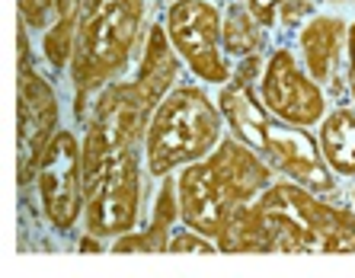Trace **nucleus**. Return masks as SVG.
Listing matches in <instances>:
<instances>
[{
	"label": "nucleus",
	"mask_w": 355,
	"mask_h": 278,
	"mask_svg": "<svg viewBox=\"0 0 355 278\" xmlns=\"http://www.w3.org/2000/svg\"><path fill=\"white\" fill-rule=\"evenodd\" d=\"M148 19V0H83L80 29L71 58V83L77 90V115H87L83 99L122 77Z\"/></svg>",
	"instance_id": "nucleus-5"
},
{
	"label": "nucleus",
	"mask_w": 355,
	"mask_h": 278,
	"mask_svg": "<svg viewBox=\"0 0 355 278\" xmlns=\"http://www.w3.org/2000/svg\"><path fill=\"white\" fill-rule=\"evenodd\" d=\"M42 214L51 230L71 234L83 221V141L58 128L35 170Z\"/></svg>",
	"instance_id": "nucleus-9"
},
{
	"label": "nucleus",
	"mask_w": 355,
	"mask_h": 278,
	"mask_svg": "<svg viewBox=\"0 0 355 278\" xmlns=\"http://www.w3.org/2000/svg\"><path fill=\"white\" fill-rule=\"evenodd\" d=\"M180 77V55L170 45L164 23L150 26L144 35L138 71L132 80H112L96 93V103L90 109L87 122H96L125 144H144V131L160 99L176 87Z\"/></svg>",
	"instance_id": "nucleus-7"
},
{
	"label": "nucleus",
	"mask_w": 355,
	"mask_h": 278,
	"mask_svg": "<svg viewBox=\"0 0 355 278\" xmlns=\"http://www.w3.org/2000/svg\"><path fill=\"white\" fill-rule=\"evenodd\" d=\"M257 93L275 119H282L285 125H295V128H317L323 115L330 112L327 90L307 74L301 58L288 45H279L266 58Z\"/></svg>",
	"instance_id": "nucleus-10"
},
{
	"label": "nucleus",
	"mask_w": 355,
	"mask_h": 278,
	"mask_svg": "<svg viewBox=\"0 0 355 278\" xmlns=\"http://www.w3.org/2000/svg\"><path fill=\"white\" fill-rule=\"evenodd\" d=\"M141 154L138 144L112 138L103 125L83 131V234L116 240L138 227Z\"/></svg>",
	"instance_id": "nucleus-4"
},
{
	"label": "nucleus",
	"mask_w": 355,
	"mask_h": 278,
	"mask_svg": "<svg viewBox=\"0 0 355 278\" xmlns=\"http://www.w3.org/2000/svg\"><path fill=\"white\" fill-rule=\"evenodd\" d=\"M327 3H339V7H349V3H355V0H327Z\"/></svg>",
	"instance_id": "nucleus-21"
},
{
	"label": "nucleus",
	"mask_w": 355,
	"mask_h": 278,
	"mask_svg": "<svg viewBox=\"0 0 355 278\" xmlns=\"http://www.w3.org/2000/svg\"><path fill=\"white\" fill-rule=\"evenodd\" d=\"M58 93L33 67L29 39L19 29V186L35 182L39 160L58 134Z\"/></svg>",
	"instance_id": "nucleus-11"
},
{
	"label": "nucleus",
	"mask_w": 355,
	"mask_h": 278,
	"mask_svg": "<svg viewBox=\"0 0 355 278\" xmlns=\"http://www.w3.org/2000/svg\"><path fill=\"white\" fill-rule=\"evenodd\" d=\"M80 10L83 0H55V23L49 26V33L42 39V55H45L51 71L71 67L77 29H80Z\"/></svg>",
	"instance_id": "nucleus-15"
},
{
	"label": "nucleus",
	"mask_w": 355,
	"mask_h": 278,
	"mask_svg": "<svg viewBox=\"0 0 355 278\" xmlns=\"http://www.w3.org/2000/svg\"><path fill=\"white\" fill-rule=\"evenodd\" d=\"M221 42L224 51L231 58H250L259 55L266 45V29L253 13H250L247 0H231L224 7L221 17Z\"/></svg>",
	"instance_id": "nucleus-16"
},
{
	"label": "nucleus",
	"mask_w": 355,
	"mask_h": 278,
	"mask_svg": "<svg viewBox=\"0 0 355 278\" xmlns=\"http://www.w3.org/2000/svg\"><path fill=\"white\" fill-rule=\"evenodd\" d=\"M19 17L29 33H39L49 26V17H55V0H19Z\"/></svg>",
	"instance_id": "nucleus-19"
},
{
	"label": "nucleus",
	"mask_w": 355,
	"mask_h": 278,
	"mask_svg": "<svg viewBox=\"0 0 355 278\" xmlns=\"http://www.w3.org/2000/svg\"><path fill=\"white\" fill-rule=\"evenodd\" d=\"M224 115L202 83H176L160 99L144 131V164L154 180L173 176L218 148L224 138Z\"/></svg>",
	"instance_id": "nucleus-6"
},
{
	"label": "nucleus",
	"mask_w": 355,
	"mask_h": 278,
	"mask_svg": "<svg viewBox=\"0 0 355 278\" xmlns=\"http://www.w3.org/2000/svg\"><path fill=\"white\" fill-rule=\"evenodd\" d=\"M221 17L224 10L215 0H173L164 13L170 45L189 67V74L208 87H224L234 80L231 55L221 42Z\"/></svg>",
	"instance_id": "nucleus-8"
},
{
	"label": "nucleus",
	"mask_w": 355,
	"mask_h": 278,
	"mask_svg": "<svg viewBox=\"0 0 355 278\" xmlns=\"http://www.w3.org/2000/svg\"><path fill=\"white\" fill-rule=\"evenodd\" d=\"M247 7L266 33H295L314 17V0H247Z\"/></svg>",
	"instance_id": "nucleus-17"
},
{
	"label": "nucleus",
	"mask_w": 355,
	"mask_h": 278,
	"mask_svg": "<svg viewBox=\"0 0 355 278\" xmlns=\"http://www.w3.org/2000/svg\"><path fill=\"white\" fill-rule=\"evenodd\" d=\"M218 106L234 138L250 144L275 173L320 196L336 192V173L327 166L311 128H295L275 119L263 106L257 87L240 80L224 83L218 90Z\"/></svg>",
	"instance_id": "nucleus-3"
},
{
	"label": "nucleus",
	"mask_w": 355,
	"mask_h": 278,
	"mask_svg": "<svg viewBox=\"0 0 355 278\" xmlns=\"http://www.w3.org/2000/svg\"><path fill=\"white\" fill-rule=\"evenodd\" d=\"M352 211H355V186H352Z\"/></svg>",
	"instance_id": "nucleus-22"
},
{
	"label": "nucleus",
	"mask_w": 355,
	"mask_h": 278,
	"mask_svg": "<svg viewBox=\"0 0 355 278\" xmlns=\"http://www.w3.org/2000/svg\"><path fill=\"white\" fill-rule=\"evenodd\" d=\"M346 93L349 103H355V19L349 23V35H346Z\"/></svg>",
	"instance_id": "nucleus-20"
},
{
	"label": "nucleus",
	"mask_w": 355,
	"mask_h": 278,
	"mask_svg": "<svg viewBox=\"0 0 355 278\" xmlns=\"http://www.w3.org/2000/svg\"><path fill=\"white\" fill-rule=\"evenodd\" d=\"M164 3H173V0H164Z\"/></svg>",
	"instance_id": "nucleus-23"
},
{
	"label": "nucleus",
	"mask_w": 355,
	"mask_h": 278,
	"mask_svg": "<svg viewBox=\"0 0 355 278\" xmlns=\"http://www.w3.org/2000/svg\"><path fill=\"white\" fill-rule=\"evenodd\" d=\"M176 218H180V198H176V180L164 176V186L157 192V202H154V211H150V221L144 227H135L122 237H116L109 243L112 253H166L170 246V234L176 227Z\"/></svg>",
	"instance_id": "nucleus-13"
},
{
	"label": "nucleus",
	"mask_w": 355,
	"mask_h": 278,
	"mask_svg": "<svg viewBox=\"0 0 355 278\" xmlns=\"http://www.w3.org/2000/svg\"><path fill=\"white\" fill-rule=\"evenodd\" d=\"M275 176L279 173L250 144L224 134L211 154L176 170L180 224L215 240L243 205L257 202L272 186Z\"/></svg>",
	"instance_id": "nucleus-2"
},
{
	"label": "nucleus",
	"mask_w": 355,
	"mask_h": 278,
	"mask_svg": "<svg viewBox=\"0 0 355 278\" xmlns=\"http://www.w3.org/2000/svg\"><path fill=\"white\" fill-rule=\"evenodd\" d=\"M317 144L339 180H355V103H339L317 125Z\"/></svg>",
	"instance_id": "nucleus-14"
},
{
	"label": "nucleus",
	"mask_w": 355,
	"mask_h": 278,
	"mask_svg": "<svg viewBox=\"0 0 355 278\" xmlns=\"http://www.w3.org/2000/svg\"><path fill=\"white\" fill-rule=\"evenodd\" d=\"M166 253H218V243L211 237H205V234H198V230L192 227H173V234H170V246H166Z\"/></svg>",
	"instance_id": "nucleus-18"
},
{
	"label": "nucleus",
	"mask_w": 355,
	"mask_h": 278,
	"mask_svg": "<svg viewBox=\"0 0 355 278\" xmlns=\"http://www.w3.org/2000/svg\"><path fill=\"white\" fill-rule=\"evenodd\" d=\"M346 35L349 23L333 13H314L297 29V58L327 93H346Z\"/></svg>",
	"instance_id": "nucleus-12"
},
{
	"label": "nucleus",
	"mask_w": 355,
	"mask_h": 278,
	"mask_svg": "<svg viewBox=\"0 0 355 278\" xmlns=\"http://www.w3.org/2000/svg\"><path fill=\"white\" fill-rule=\"evenodd\" d=\"M218 253H355V211L291 180H275L215 237Z\"/></svg>",
	"instance_id": "nucleus-1"
}]
</instances>
